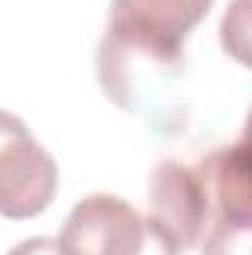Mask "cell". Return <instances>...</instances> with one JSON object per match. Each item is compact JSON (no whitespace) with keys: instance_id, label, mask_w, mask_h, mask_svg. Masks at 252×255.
I'll list each match as a JSON object with an SVG mask.
<instances>
[{"instance_id":"obj_9","label":"cell","mask_w":252,"mask_h":255,"mask_svg":"<svg viewBox=\"0 0 252 255\" xmlns=\"http://www.w3.org/2000/svg\"><path fill=\"white\" fill-rule=\"evenodd\" d=\"M6 255H65V253L60 250L57 238H27Z\"/></svg>"},{"instance_id":"obj_4","label":"cell","mask_w":252,"mask_h":255,"mask_svg":"<svg viewBox=\"0 0 252 255\" xmlns=\"http://www.w3.org/2000/svg\"><path fill=\"white\" fill-rule=\"evenodd\" d=\"M148 217L169 232L181 253L199 247L211 226V208L196 166L181 160H163L154 166L148 181Z\"/></svg>"},{"instance_id":"obj_6","label":"cell","mask_w":252,"mask_h":255,"mask_svg":"<svg viewBox=\"0 0 252 255\" xmlns=\"http://www.w3.org/2000/svg\"><path fill=\"white\" fill-rule=\"evenodd\" d=\"M252 220H217L202 235V255H250Z\"/></svg>"},{"instance_id":"obj_1","label":"cell","mask_w":252,"mask_h":255,"mask_svg":"<svg viewBox=\"0 0 252 255\" xmlns=\"http://www.w3.org/2000/svg\"><path fill=\"white\" fill-rule=\"evenodd\" d=\"M211 6L214 0H113L104 42L160 63L184 65V42Z\"/></svg>"},{"instance_id":"obj_5","label":"cell","mask_w":252,"mask_h":255,"mask_svg":"<svg viewBox=\"0 0 252 255\" xmlns=\"http://www.w3.org/2000/svg\"><path fill=\"white\" fill-rule=\"evenodd\" d=\"M208 196L211 223L217 220H252V184H250V139L247 133L238 142L208 151L193 163Z\"/></svg>"},{"instance_id":"obj_8","label":"cell","mask_w":252,"mask_h":255,"mask_svg":"<svg viewBox=\"0 0 252 255\" xmlns=\"http://www.w3.org/2000/svg\"><path fill=\"white\" fill-rule=\"evenodd\" d=\"M145 223H148V235H145V247L139 255H181V250L175 247L166 229H160L151 217H145Z\"/></svg>"},{"instance_id":"obj_7","label":"cell","mask_w":252,"mask_h":255,"mask_svg":"<svg viewBox=\"0 0 252 255\" xmlns=\"http://www.w3.org/2000/svg\"><path fill=\"white\" fill-rule=\"evenodd\" d=\"M247 30H250V12H247V0H235V6L223 15V48L238 60V63L250 65V48H247Z\"/></svg>"},{"instance_id":"obj_3","label":"cell","mask_w":252,"mask_h":255,"mask_svg":"<svg viewBox=\"0 0 252 255\" xmlns=\"http://www.w3.org/2000/svg\"><path fill=\"white\" fill-rule=\"evenodd\" d=\"M148 223L110 193H92L80 199L60 229V250L65 255H139L145 247Z\"/></svg>"},{"instance_id":"obj_2","label":"cell","mask_w":252,"mask_h":255,"mask_svg":"<svg viewBox=\"0 0 252 255\" xmlns=\"http://www.w3.org/2000/svg\"><path fill=\"white\" fill-rule=\"evenodd\" d=\"M60 169L54 154L30 133L24 119L0 110V217H39L57 196Z\"/></svg>"}]
</instances>
